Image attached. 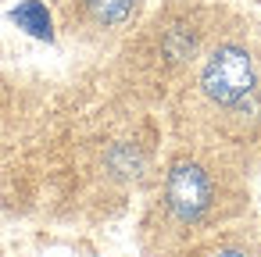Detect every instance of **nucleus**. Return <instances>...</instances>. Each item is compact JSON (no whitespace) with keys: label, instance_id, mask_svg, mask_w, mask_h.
Wrapping results in <instances>:
<instances>
[{"label":"nucleus","instance_id":"20e7f679","mask_svg":"<svg viewBox=\"0 0 261 257\" xmlns=\"http://www.w3.org/2000/svg\"><path fill=\"white\" fill-rule=\"evenodd\" d=\"M140 8H143V0H72L68 15H72V25L79 36L108 40V36L125 33L136 22Z\"/></svg>","mask_w":261,"mask_h":257},{"label":"nucleus","instance_id":"7ed1b4c3","mask_svg":"<svg viewBox=\"0 0 261 257\" xmlns=\"http://www.w3.org/2000/svg\"><path fill=\"white\" fill-rule=\"evenodd\" d=\"M261 90V47L243 25H222L211 40L204 58L197 61L193 75L179 90L186 104V118L197 129H207L215 118L243 104L250 93Z\"/></svg>","mask_w":261,"mask_h":257},{"label":"nucleus","instance_id":"f03ea898","mask_svg":"<svg viewBox=\"0 0 261 257\" xmlns=\"http://www.w3.org/2000/svg\"><path fill=\"white\" fill-rule=\"evenodd\" d=\"M222 25L225 11L211 0H165L122 47V90L140 104L179 93Z\"/></svg>","mask_w":261,"mask_h":257},{"label":"nucleus","instance_id":"39448f33","mask_svg":"<svg viewBox=\"0 0 261 257\" xmlns=\"http://www.w3.org/2000/svg\"><path fill=\"white\" fill-rule=\"evenodd\" d=\"M179 253L182 257H261V239L247 229H218Z\"/></svg>","mask_w":261,"mask_h":257},{"label":"nucleus","instance_id":"f257e3e1","mask_svg":"<svg viewBox=\"0 0 261 257\" xmlns=\"http://www.w3.org/2000/svg\"><path fill=\"white\" fill-rule=\"evenodd\" d=\"M243 207L247 186L240 161L218 147L190 143L165 161L147 229L158 250L179 253L207 232L225 229Z\"/></svg>","mask_w":261,"mask_h":257}]
</instances>
